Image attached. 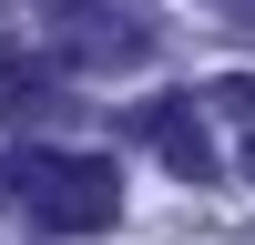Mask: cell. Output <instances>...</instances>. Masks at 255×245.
<instances>
[{
  "label": "cell",
  "instance_id": "1",
  "mask_svg": "<svg viewBox=\"0 0 255 245\" xmlns=\"http://www.w3.org/2000/svg\"><path fill=\"white\" fill-rule=\"evenodd\" d=\"M0 194L31 204L51 235H102V225L123 215V174L102 153H51V143H20V153H0Z\"/></svg>",
  "mask_w": 255,
  "mask_h": 245
},
{
  "label": "cell",
  "instance_id": "2",
  "mask_svg": "<svg viewBox=\"0 0 255 245\" xmlns=\"http://www.w3.org/2000/svg\"><path fill=\"white\" fill-rule=\"evenodd\" d=\"M51 10V51L61 61H92V72H123V61H143V20H123V10H92V0H41Z\"/></svg>",
  "mask_w": 255,
  "mask_h": 245
},
{
  "label": "cell",
  "instance_id": "3",
  "mask_svg": "<svg viewBox=\"0 0 255 245\" xmlns=\"http://www.w3.org/2000/svg\"><path fill=\"white\" fill-rule=\"evenodd\" d=\"M133 133L153 143V153L174 163L184 184H204V174H215V143H204V113H194L184 92H163V102H133Z\"/></svg>",
  "mask_w": 255,
  "mask_h": 245
},
{
  "label": "cell",
  "instance_id": "4",
  "mask_svg": "<svg viewBox=\"0 0 255 245\" xmlns=\"http://www.w3.org/2000/svg\"><path fill=\"white\" fill-rule=\"evenodd\" d=\"M51 102V72H31V61H0V113H41Z\"/></svg>",
  "mask_w": 255,
  "mask_h": 245
},
{
  "label": "cell",
  "instance_id": "5",
  "mask_svg": "<svg viewBox=\"0 0 255 245\" xmlns=\"http://www.w3.org/2000/svg\"><path fill=\"white\" fill-rule=\"evenodd\" d=\"M235 31H245V41H255V0H245V20H235Z\"/></svg>",
  "mask_w": 255,
  "mask_h": 245
},
{
  "label": "cell",
  "instance_id": "6",
  "mask_svg": "<svg viewBox=\"0 0 255 245\" xmlns=\"http://www.w3.org/2000/svg\"><path fill=\"white\" fill-rule=\"evenodd\" d=\"M245 184H255V133H245Z\"/></svg>",
  "mask_w": 255,
  "mask_h": 245
}]
</instances>
